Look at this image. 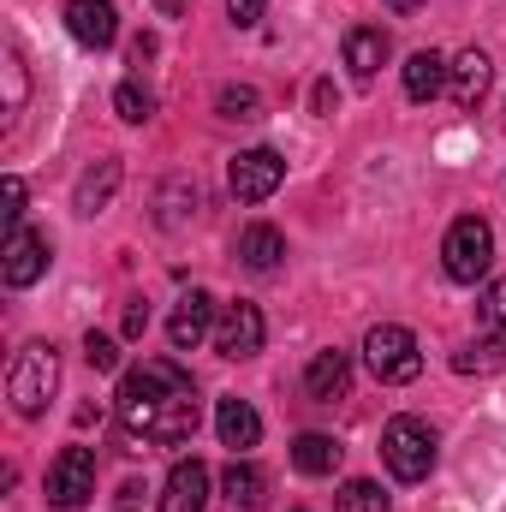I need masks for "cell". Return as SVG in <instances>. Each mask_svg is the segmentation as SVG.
<instances>
[{
	"label": "cell",
	"instance_id": "1",
	"mask_svg": "<svg viewBox=\"0 0 506 512\" xmlns=\"http://www.w3.org/2000/svg\"><path fill=\"white\" fill-rule=\"evenodd\" d=\"M114 411H120V429L137 441H155V447H185L203 423V399L197 382L173 364V358H149L120 376L114 393Z\"/></svg>",
	"mask_w": 506,
	"mask_h": 512
},
{
	"label": "cell",
	"instance_id": "2",
	"mask_svg": "<svg viewBox=\"0 0 506 512\" xmlns=\"http://www.w3.org/2000/svg\"><path fill=\"white\" fill-rule=\"evenodd\" d=\"M54 387H60V352H54V340L18 346V358H12V370H6V399H12V411H18V417H42L48 399H54Z\"/></svg>",
	"mask_w": 506,
	"mask_h": 512
},
{
	"label": "cell",
	"instance_id": "3",
	"mask_svg": "<svg viewBox=\"0 0 506 512\" xmlns=\"http://www.w3.org/2000/svg\"><path fill=\"white\" fill-rule=\"evenodd\" d=\"M364 364H370V376L381 387H405L423 376V346H417V334L405 322H376L364 334Z\"/></svg>",
	"mask_w": 506,
	"mask_h": 512
},
{
	"label": "cell",
	"instance_id": "4",
	"mask_svg": "<svg viewBox=\"0 0 506 512\" xmlns=\"http://www.w3.org/2000/svg\"><path fill=\"white\" fill-rule=\"evenodd\" d=\"M441 268H447V280L477 286V280L495 268V227H489L483 215H459V221L447 227V239H441Z\"/></svg>",
	"mask_w": 506,
	"mask_h": 512
},
{
	"label": "cell",
	"instance_id": "5",
	"mask_svg": "<svg viewBox=\"0 0 506 512\" xmlns=\"http://www.w3.org/2000/svg\"><path fill=\"white\" fill-rule=\"evenodd\" d=\"M381 459L399 483H423L435 471V429L423 417H393L381 429Z\"/></svg>",
	"mask_w": 506,
	"mask_h": 512
},
{
	"label": "cell",
	"instance_id": "6",
	"mask_svg": "<svg viewBox=\"0 0 506 512\" xmlns=\"http://www.w3.org/2000/svg\"><path fill=\"white\" fill-rule=\"evenodd\" d=\"M280 179H286V161H280L274 149H245V155H233V167H227V191H233L239 203H268V197L280 191Z\"/></svg>",
	"mask_w": 506,
	"mask_h": 512
},
{
	"label": "cell",
	"instance_id": "7",
	"mask_svg": "<svg viewBox=\"0 0 506 512\" xmlns=\"http://www.w3.org/2000/svg\"><path fill=\"white\" fill-rule=\"evenodd\" d=\"M262 340H268V322H262V310H256L251 298H239V304L221 310V322H215V352L221 358L245 364V358L262 352Z\"/></svg>",
	"mask_w": 506,
	"mask_h": 512
},
{
	"label": "cell",
	"instance_id": "8",
	"mask_svg": "<svg viewBox=\"0 0 506 512\" xmlns=\"http://www.w3.org/2000/svg\"><path fill=\"white\" fill-rule=\"evenodd\" d=\"M96 495V453L90 447H66L54 465H48V501L54 507H84Z\"/></svg>",
	"mask_w": 506,
	"mask_h": 512
},
{
	"label": "cell",
	"instance_id": "9",
	"mask_svg": "<svg viewBox=\"0 0 506 512\" xmlns=\"http://www.w3.org/2000/svg\"><path fill=\"white\" fill-rule=\"evenodd\" d=\"M48 256H54V245H48L42 233L12 227V233H6V251H0V280H6L12 292H24V286H36V280L48 274Z\"/></svg>",
	"mask_w": 506,
	"mask_h": 512
},
{
	"label": "cell",
	"instance_id": "10",
	"mask_svg": "<svg viewBox=\"0 0 506 512\" xmlns=\"http://www.w3.org/2000/svg\"><path fill=\"white\" fill-rule=\"evenodd\" d=\"M215 322H221V316H215V298L191 286V292L173 304V322H167V340H173V352H197L203 340H215Z\"/></svg>",
	"mask_w": 506,
	"mask_h": 512
},
{
	"label": "cell",
	"instance_id": "11",
	"mask_svg": "<svg viewBox=\"0 0 506 512\" xmlns=\"http://www.w3.org/2000/svg\"><path fill=\"white\" fill-rule=\"evenodd\" d=\"M489 84H495V60H489L483 48H465L459 60H447V96H453L459 108H483Z\"/></svg>",
	"mask_w": 506,
	"mask_h": 512
},
{
	"label": "cell",
	"instance_id": "12",
	"mask_svg": "<svg viewBox=\"0 0 506 512\" xmlns=\"http://www.w3.org/2000/svg\"><path fill=\"white\" fill-rule=\"evenodd\" d=\"M66 30H72V42H84V48H114L120 12H114V0H66Z\"/></svg>",
	"mask_w": 506,
	"mask_h": 512
},
{
	"label": "cell",
	"instance_id": "13",
	"mask_svg": "<svg viewBox=\"0 0 506 512\" xmlns=\"http://www.w3.org/2000/svg\"><path fill=\"white\" fill-rule=\"evenodd\" d=\"M203 507H209V465L179 459L161 483V512H203Z\"/></svg>",
	"mask_w": 506,
	"mask_h": 512
},
{
	"label": "cell",
	"instance_id": "14",
	"mask_svg": "<svg viewBox=\"0 0 506 512\" xmlns=\"http://www.w3.org/2000/svg\"><path fill=\"white\" fill-rule=\"evenodd\" d=\"M215 435H221V447H233V459H245L262 441V417H256L251 399H221L215 405Z\"/></svg>",
	"mask_w": 506,
	"mask_h": 512
},
{
	"label": "cell",
	"instance_id": "15",
	"mask_svg": "<svg viewBox=\"0 0 506 512\" xmlns=\"http://www.w3.org/2000/svg\"><path fill=\"white\" fill-rule=\"evenodd\" d=\"M387 54H393V42H387L381 24H352V30H346V66H352L358 84L376 78L381 66H387Z\"/></svg>",
	"mask_w": 506,
	"mask_h": 512
},
{
	"label": "cell",
	"instance_id": "16",
	"mask_svg": "<svg viewBox=\"0 0 506 512\" xmlns=\"http://www.w3.org/2000/svg\"><path fill=\"white\" fill-rule=\"evenodd\" d=\"M120 179H126V167H120L114 155H108V161H96V167H90V173L78 179V191H72V209H78L84 221H96V215H102V209L114 203V191H120Z\"/></svg>",
	"mask_w": 506,
	"mask_h": 512
},
{
	"label": "cell",
	"instance_id": "17",
	"mask_svg": "<svg viewBox=\"0 0 506 512\" xmlns=\"http://www.w3.org/2000/svg\"><path fill=\"white\" fill-rule=\"evenodd\" d=\"M346 387H352V358L346 352H316L310 358V370H304V393L310 399H346Z\"/></svg>",
	"mask_w": 506,
	"mask_h": 512
},
{
	"label": "cell",
	"instance_id": "18",
	"mask_svg": "<svg viewBox=\"0 0 506 512\" xmlns=\"http://www.w3.org/2000/svg\"><path fill=\"white\" fill-rule=\"evenodd\" d=\"M280 256H286V233H280V227L251 221V227L239 233V262H245L251 274H274V268H280Z\"/></svg>",
	"mask_w": 506,
	"mask_h": 512
},
{
	"label": "cell",
	"instance_id": "19",
	"mask_svg": "<svg viewBox=\"0 0 506 512\" xmlns=\"http://www.w3.org/2000/svg\"><path fill=\"white\" fill-rule=\"evenodd\" d=\"M340 459H346V447H340L334 435H322V429H304V435L292 441V465H298L304 477H334Z\"/></svg>",
	"mask_w": 506,
	"mask_h": 512
},
{
	"label": "cell",
	"instance_id": "20",
	"mask_svg": "<svg viewBox=\"0 0 506 512\" xmlns=\"http://www.w3.org/2000/svg\"><path fill=\"white\" fill-rule=\"evenodd\" d=\"M221 495H227V507L233 512H262V501H268V477H262V465L233 459L227 477H221Z\"/></svg>",
	"mask_w": 506,
	"mask_h": 512
},
{
	"label": "cell",
	"instance_id": "21",
	"mask_svg": "<svg viewBox=\"0 0 506 512\" xmlns=\"http://www.w3.org/2000/svg\"><path fill=\"white\" fill-rule=\"evenodd\" d=\"M447 90V60L435 54V48H417L411 60H405V96L411 102H435Z\"/></svg>",
	"mask_w": 506,
	"mask_h": 512
},
{
	"label": "cell",
	"instance_id": "22",
	"mask_svg": "<svg viewBox=\"0 0 506 512\" xmlns=\"http://www.w3.org/2000/svg\"><path fill=\"white\" fill-rule=\"evenodd\" d=\"M477 334L495 340V346H506V280H489V286L477 292Z\"/></svg>",
	"mask_w": 506,
	"mask_h": 512
},
{
	"label": "cell",
	"instance_id": "23",
	"mask_svg": "<svg viewBox=\"0 0 506 512\" xmlns=\"http://www.w3.org/2000/svg\"><path fill=\"white\" fill-rule=\"evenodd\" d=\"M334 512H393V501L381 495V483H370V477H352V483H340Z\"/></svg>",
	"mask_w": 506,
	"mask_h": 512
},
{
	"label": "cell",
	"instance_id": "24",
	"mask_svg": "<svg viewBox=\"0 0 506 512\" xmlns=\"http://www.w3.org/2000/svg\"><path fill=\"white\" fill-rule=\"evenodd\" d=\"M0 78H6V126H18V114H24V96H30V78H24V54H18V48H6V60H0Z\"/></svg>",
	"mask_w": 506,
	"mask_h": 512
},
{
	"label": "cell",
	"instance_id": "25",
	"mask_svg": "<svg viewBox=\"0 0 506 512\" xmlns=\"http://www.w3.org/2000/svg\"><path fill=\"white\" fill-rule=\"evenodd\" d=\"M453 370L459 376H495V370H506V346H495V340L465 346V352H453Z\"/></svg>",
	"mask_w": 506,
	"mask_h": 512
},
{
	"label": "cell",
	"instance_id": "26",
	"mask_svg": "<svg viewBox=\"0 0 506 512\" xmlns=\"http://www.w3.org/2000/svg\"><path fill=\"white\" fill-rule=\"evenodd\" d=\"M215 114H221V120H262V96H256L251 84H221Z\"/></svg>",
	"mask_w": 506,
	"mask_h": 512
},
{
	"label": "cell",
	"instance_id": "27",
	"mask_svg": "<svg viewBox=\"0 0 506 512\" xmlns=\"http://www.w3.org/2000/svg\"><path fill=\"white\" fill-rule=\"evenodd\" d=\"M114 108H120V120H126V126H143V120L155 114V96H149L137 78H126V84L114 90Z\"/></svg>",
	"mask_w": 506,
	"mask_h": 512
},
{
	"label": "cell",
	"instance_id": "28",
	"mask_svg": "<svg viewBox=\"0 0 506 512\" xmlns=\"http://www.w3.org/2000/svg\"><path fill=\"white\" fill-rule=\"evenodd\" d=\"M84 364H90V370H102V376H108V370H120V340H108V334H96V328H90V334H84Z\"/></svg>",
	"mask_w": 506,
	"mask_h": 512
},
{
	"label": "cell",
	"instance_id": "29",
	"mask_svg": "<svg viewBox=\"0 0 506 512\" xmlns=\"http://www.w3.org/2000/svg\"><path fill=\"white\" fill-rule=\"evenodd\" d=\"M12 227H24V179L18 173H6V233Z\"/></svg>",
	"mask_w": 506,
	"mask_h": 512
},
{
	"label": "cell",
	"instance_id": "30",
	"mask_svg": "<svg viewBox=\"0 0 506 512\" xmlns=\"http://www.w3.org/2000/svg\"><path fill=\"white\" fill-rule=\"evenodd\" d=\"M262 12H268V0H227V18H233L239 30H251V24H262Z\"/></svg>",
	"mask_w": 506,
	"mask_h": 512
},
{
	"label": "cell",
	"instance_id": "31",
	"mask_svg": "<svg viewBox=\"0 0 506 512\" xmlns=\"http://www.w3.org/2000/svg\"><path fill=\"white\" fill-rule=\"evenodd\" d=\"M120 334H126V340H143V334H149V304H143V298H131V304H126Z\"/></svg>",
	"mask_w": 506,
	"mask_h": 512
},
{
	"label": "cell",
	"instance_id": "32",
	"mask_svg": "<svg viewBox=\"0 0 506 512\" xmlns=\"http://www.w3.org/2000/svg\"><path fill=\"white\" fill-rule=\"evenodd\" d=\"M310 108H316V114H322V120H328V114H334V108H340V90H334V84H328V78H322V84H316V90H310Z\"/></svg>",
	"mask_w": 506,
	"mask_h": 512
},
{
	"label": "cell",
	"instance_id": "33",
	"mask_svg": "<svg viewBox=\"0 0 506 512\" xmlns=\"http://www.w3.org/2000/svg\"><path fill=\"white\" fill-rule=\"evenodd\" d=\"M155 48H161V42H155L149 30H143V36H131V60H137V66H143V60H155Z\"/></svg>",
	"mask_w": 506,
	"mask_h": 512
},
{
	"label": "cell",
	"instance_id": "34",
	"mask_svg": "<svg viewBox=\"0 0 506 512\" xmlns=\"http://www.w3.org/2000/svg\"><path fill=\"white\" fill-rule=\"evenodd\" d=\"M155 12H161V18H179V12H185V0H155Z\"/></svg>",
	"mask_w": 506,
	"mask_h": 512
},
{
	"label": "cell",
	"instance_id": "35",
	"mask_svg": "<svg viewBox=\"0 0 506 512\" xmlns=\"http://www.w3.org/2000/svg\"><path fill=\"white\" fill-rule=\"evenodd\" d=\"M387 6H393V12H399V18H411V12H417V6H423V0H387Z\"/></svg>",
	"mask_w": 506,
	"mask_h": 512
}]
</instances>
